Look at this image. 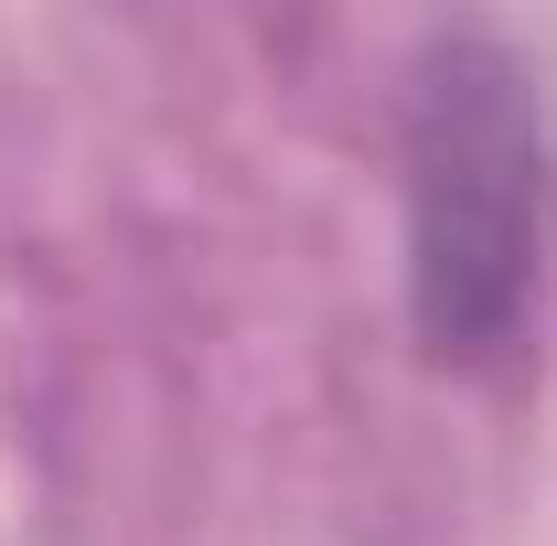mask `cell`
Masks as SVG:
<instances>
[{"instance_id":"cell-1","label":"cell","mask_w":557,"mask_h":546,"mask_svg":"<svg viewBox=\"0 0 557 546\" xmlns=\"http://www.w3.org/2000/svg\"><path fill=\"white\" fill-rule=\"evenodd\" d=\"M557 247V119L504 33H440L408 65V322L429 364H504Z\"/></svg>"}]
</instances>
